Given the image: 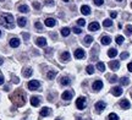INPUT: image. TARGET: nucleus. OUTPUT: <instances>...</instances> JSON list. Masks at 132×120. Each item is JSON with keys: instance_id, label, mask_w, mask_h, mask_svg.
I'll return each instance as SVG.
<instances>
[{"instance_id": "nucleus-31", "label": "nucleus", "mask_w": 132, "mask_h": 120, "mask_svg": "<svg viewBox=\"0 0 132 120\" xmlns=\"http://www.w3.org/2000/svg\"><path fill=\"white\" fill-rule=\"evenodd\" d=\"M97 69H98L99 71L103 72L104 70H105V65H104V62H98V64H97Z\"/></svg>"}, {"instance_id": "nucleus-49", "label": "nucleus", "mask_w": 132, "mask_h": 120, "mask_svg": "<svg viewBox=\"0 0 132 120\" xmlns=\"http://www.w3.org/2000/svg\"><path fill=\"white\" fill-rule=\"evenodd\" d=\"M55 120H61V119H60V118H57V119H55Z\"/></svg>"}, {"instance_id": "nucleus-54", "label": "nucleus", "mask_w": 132, "mask_h": 120, "mask_svg": "<svg viewBox=\"0 0 132 120\" xmlns=\"http://www.w3.org/2000/svg\"><path fill=\"white\" fill-rule=\"evenodd\" d=\"M131 7H132V3H131Z\"/></svg>"}, {"instance_id": "nucleus-17", "label": "nucleus", "mask_w": 132, "mask_h": 120, "mask_svg": "<svg viewBox=\"0 0 132 120\" xmlns=\"http://www.w3.org/2000/svg\"><path fill=\"white\" fill-rule=\"evenodd\" d=\"M70 77L69 76H62L61 80H60V83H61L62 86H69L70 85Z\"/></svg>"}, {"instance_id": "nucleus-34", "label": "nucleus", "mask_w": 132, "mask_h": 120, "mask_svg": "<svg viewBox=\"0 0 132 120\" xmlns=\"http://www.w3.org/2000/svg\"><path fill=\"white\" fill-rule=\"evenodd\" d=\"M34 27H36L39 32H42V31H43V26H42V23H40V22H36V23H34Z\"/></svg>"}, {"instance_id": "nucleus-42", "label": "nucleus", "mask_w": 132, "mask_h": 120, "mask_svg": "<svg viewBox=\"0 0 132 120\" xmlns=\"http://www.w3.org/2000/svg\"><path fill=\"white\" fill-rule=\"evenodd\" d=\"M110 16H111V19H115V17L118 16V14H116L115 11H113V12H110Z\"/></svg>"}, {"instance_id": "nucleus-43", "label": "nucleus", "mask_w": 132, "mask_h": 120, "mask_svg": "<svg viewBox=\"0 0 132 120\" xmlns=\"http://www.w3.org/2000/svg\"><path fill=\"white\" fill-rule=\"evenodd\" d=\"M115 81H118V77H116V75H114V76L111 77V80H110V82H115Z\"/></svg>"}, {"instance_id": "nucleus-53", "label": "nucleus", "mask_w": 132, "mask_h": 120, "mask_svg": "<svg viewBox=\"0 0 132 120\" xmlns=\"http://www.w3.org/2000/svg\"><path fill=\"white\" fill-rule=\"evenodd\" d=\"M0 36H1V31H0Z\"/></svg>"}, {"instance_id": "nucleus-55", "label": "nucleus", "mask_w": 132, "mask_h": 120, "mask_svg": "<svg viewBox=\"0 0 132 120\" xmlns=\"http://www.w3.org/2000/svg\"><path fill=\"white\" fill-rule=\"evenodd\" d=\"M131 96H132V94H131Z\"/></svg>"}, {"instance_id": "nucleus-48", "label": "nucleus", "mask_w": 132, "mask_h": 120, "mask_svg": "<svg viewBox=\"0 0 132 120\" xmlns=\"http://www.w3.org/2000/svg\"><path fill=\"white\" fill-rule=\"evenodd\" d=\"M3 62H4V60H3V58H0V65H3Z\"/></svg>"}, {"instance_id": "nucleus-32", "label": "nucleus", "mask_w": 132, "mask_h": 120, "mask_svg": "<svg viewBox=\"0 0 132 120\" xmlns=\"http://www.w3.org/2000/svg\"><path fill=\"white\" fill-rule=\"evenodd\" d=\"M120 82H121V85H122V86H127L128 83H130V81H128L127 77H122V78L120 80Z\"/></svg>"}, {"instance_id": "nucleus-35", "label": "nucleus", "mask_w": 132, "mask_h": 120, "mask_svg": "<svg viewBox=\"0 0 132 120\" xmlns=\"http://www.w3.org/2000/svg\"><path fill=\"white\" fill-rule=\"evenodd\" d=\"M77 25L82 27V26H85V25H86V21L83 19H78V20H77Z\"/></svg>"}, {"instance_id": "nucleus-28", "label": "nucleus", "mask_w": 132, "mask_h": 120, "mask_svg": "<svg viewBox=\"0 0 132 120\" xmlns=\"http://www.w3.org/2000/svg\"><path fill=\"white\" fill-rule=\"evenodd\" d=\"M56 74H57L56 71H49L47 74V78H48V80H53L54 77L56 76Z\"/></svg>"}, {"instance_id": "nucleus-23", "label": "nucleus", "mask_w": 132, "mask_h": 120, "mask_svg": "<svg viewBox=\"0 0 132 120\" xmlns=\"http://www.w3.org/2000/svg\"><path fill=\"white\" fill-rule=\"evenodd\" d=\"M108 55H109V58H115V57L118 55V50H116V49H114V48L109 49V50H108Z\"/></svg>"}, {"instance_id": "nucleus-9", "label": "nucleus", "mask_w": 132, "mask_h": 120, "mask_svg": "<svg viewBox=\"0 0 132 120\" xmlns=\"http://www.w3.org/2000/svg\"><path fill=\"white\" fill-rule=\"evenodd\" d=\"M36 44H37L38 47H45L47 45V39L44 38V37H39L36 41Z\"/></svg>"}, {"instance_id": "nucleus-7", "label": "nucleus", "mask_w": 132, "mask_h": 120, "mask_svg": "<svg viewBox=\"0 0 132 120\" xmlns=\"http://www.w3.org/2000/svg\"><path fill=\"white\" fill-rule=\"evenodd\" d=\"M94 108L97 109V111H102L103 109H105V108H106V104H105L103 101H99V102H97V103H95Z\"/></svg>"}, {"instance_id": "nucleus-14", "label": "nucleus", "mask_w": 132, "mask_h": 120, "mask_svg": "<svg viewBox=\"0 0 132 120\" xmlns=\"http://www.w3.org/2000/svg\"><path fill=\"white\" fill-rule=\"evenodd\" d=\"M109 66H110L111 70H118L119 67H120V62H119L118 60H114V61L109 62Z\"/></svg>"}, {"instance_id": "nucleus-25", "label": "nucleus", "mask_w": 132, "mask_h": 120, "mask_svg": "<svg viewBox=\"0 0 132 120\" xmlns=\"http://www.w3.org/2000/svg\"><path fill=\"white\" fill-rule=\"evenodd\" d=\"M26 22H27V20L24 19V17H19V20H17V25H19L20 27H24Z\"/></svg>"}, {"instance_id": "nucleus-27", "label": "nucleus", "mask_w": 132, "mask_h": 120, "mask_svg": "<svg viewBox=\"0 0 132 120\" xmlns=\"http://www.w3.org/2000/svg\"><path fill=\"white\" fill-rule=\"evenodd\" d=\"M71 29L69 28V27H64V28H61V36L62 37H67L69 34H70Z\"/></svg>"}, {"instance_id": "nucleus-46", "label": "nucleus", "mask_w": 132, "mask_h": 120, "mask_svg": "<svg viewBox=\"0 0 132 120\" xmlns=\"http://www.w3.org/2000/svg\"><path fill=\"white\" fill-rule=\"evenodd\" d=\"M47 5H53L54 3H53V0H47V3H45Z\"/></svg>"}, {"instance_id": "nucleus-8", "label": "nucleus", "mask_w": 132, "mask_h": 120, "mask_svg": "<svg viewBox=\"0 0 132 120\" xmlns=\"http://www.w3.org/2000/svg\"><path fill=\"white\" fill-rule=\"evenodd\" d=\"M111 93H113L115 97H119L122 94V88L121 87H113L111 88Z\"/></svg>"}, {"instance_id": "nucleus-24", "label": "nucleus", "mask_w": 132, "mask_h": 120, "mask_svg": "<svg viewBox=\"0 0 132 120\" xmlns=\"http://www.w3.org/2000/svg\"><path fill=\"white\" fill-rule=\"evenodd\" d=\"M32 74H33V71H32V69H31V67H26V69L23 70V76L24 77L32 76Z\"/></svg>"}, {"instance_id": "nucleus-10", "label": "nucleus", "mask_w": 132, "mask_h": 120, "mask_svg": "<svg viewBox=\"0 0 132 120\" xmlns=\"http://www.w3.org/2000/svg\"><path fill=\"white\" fill-rule=\"evenodd\" d=\"M61 98L64 99V101H70V99H72V92L71 91H65L61 94Z\"/></svg>"}, {"instance_id": "nucleus-13", "label": "nucleus", "mask_w": 132, "mask_h": 120, "mask_svg": "<svg viewBox=\"0 0 132 120\" xmlns=\"http://www.w3.org/2000/svg\"><path fill=\"white\" fill-rule=\"evenodd\" d=\"M19 45H20V39L19 38H11L10 39V47L17 48Z\"/></svg>"}, {"instance_id": "nucleus-3", "label": "nucleus", "mask_w": 132, "mask_h": 120, "mask_svg": "<svg viewBox=\"0 0 132 120\" xmlns=\"http://www.w3.org/2000/svg\"><path fill=\"white\" fill-rule=\"evenodd\" d=\"M27 86H28V90H31V91H37V90H39V87H40V83L37 80H32V81L28 82Z\"/></svg>"}, {"instance_id": "nucleus-6", "label": "nucleus", "mask_w": 132, "mask_h": 120, "mask_svg": "<svg viewBox=\"0 0 132 120\" xmlns=\"http://www.w3.org/2000/svg\"><path fill=\"white\" fill-rule=\"evenodd\" d=\"M92 87H93V91L98 92L103 88V82L100 81V80H97V81H94V83H93V86Z\"/></svg>"}, {"instance_id": "nucleus-26", "label": "nucleus", "mask_w": 132, "mask_h": 120, "mask_svg": "<svg viewBox=\"0 0 132 120\" xmlns=\"http://www.w3.org/2000/svg\"><path fill=\"white\" fill-rule=\"evenodd\" d=\"M19 11H20V12H23V14H26V12H28V11H29V7L27 6V5H20V6H19Z\"/></svg>"}, {"instance_id": "nucleus-22", "label": "nucleus", "mask_w": 132, "mask_h": 120, "mask_svg": "<svg viewBox=\"0 0 132 120\" xmlns=\"http://www.w3.org/2000/svg\"><path fill=\"white\" fill-rule=\"evenodd\" d=\"M49 114H50V109H49L48 107L42 108V110H40V116H48Z\"/></svg>"}, {"instance_id": "nucleus-51", "label": "nucleus", "mask_w": 132, "mask_h": 120, "mask_svg": "<svg viewBox=\"0 0 132 120\" xmlns=\"http://www.w3.org/2000/svg\"><path fill=\"white\" fill-rule=\"evenodd\" d=\"M64 1H65V3H67V1H69V0H64Z\"/></svg>"}, {"instance_id": "nucleus-15", "label": "nucleus", "mask_w": 132, "mask_h": 120, "mask_svg": "<svg viewBox=\"0 0 132 120\" xmlns=\"http://www.w3.org/2000/svg\"><path fill=\"white\" fill-rule=\"evenodd\" d=\"M44 23H45L47 27H54V26L56 25V21H55L54 19H50V17H49V19L45 20V22H44Z\"/></svg>"}, {"instance_id": "nucleus-50", "label": "nucleus", "mask_w": 132, "mask_h": 120, "mask_svg": "<svg viewBox=\"0 0 132 120\" xmlns=\"http://www.w3.org/2000/svg\"><path fill=\"white\" fill-rule=\"evenodd\" d=\"M77 120H82V118H78V119H77Z\"/></svg>"}, {"instance_id": "nucleus-41", "label": "nucleus", "mask_w": 132, "mask_h": 120, "mask_svg": "<svg viewBox=\"0 0 132 120\" xmlns=\"http://www.w3.org/2000/svg\"><path fill=\"white\" fill-rule=\"evenodd\" d=\"M120 58L122 59V60H123V59H127L128 58V53H126V52H125V53H122L121 55H120Z\"/></svg>"}, {"instance_id": "nucleus-36", "label": "nucleus", "mask_w": 132, "mask_h": 120, "mask_svg": "<svg viewBox=\"0 0 132 120\" xmlns=\"http://www.w3.org/2000/svg\"><path fill=\"white\" fill-rule=\"evenodd\" d=\"M122 42H123V37H122V36H118V37H116V43H118V44H122Z\"/></svg>"}, {"instance_id": "nucleus-21", "label": "nucleus", "mask_w": 132, "mask_h": 120, "mask_svg": "<svg viewBox=\"0 0 132 120\" xmlns=\"http://www.w3.org/2000/svg\"><path fill=\"white\" fill-rule=\"evenodd\" d=\"M60 59H61L62 61H67V60H70V53H69V52H64V53H61Z\"/></svg>"}, {"instance_id": "nucleus-45", "label": "nucleus", "mask_w": 132, "mask_h": 120, "mask_svg": "<svg viewBox=\"0 0 132 120\" xmlns=\"http://www.w3.org/2000/svg\"><path fill=\"white\" fill-rule=\"evenodd\" d=\"M3 83H4V76L0 74V85H3Z\"/></svg>"}, {"instance_id": "nucleus-44", "label": "nucleus", "mask_w": 132, "mask_h": 120, "mask_svg": "<svg viewBox=\"0 0 132 120\" xmlns=\"http://www.w3.org/2000/svg\"><path fill=\"white\" fill-rule=\"evenodd\" d=\"M127 69H128V71H131V72H132V61H131V62H128Z\"/></svg>"}, {"instance_id": "nucleus-52", "label": "nucleus", "mask_w": 132, "mask_h": 120, "mask_svg": "<svg viewBox=\"0 0 132 120\" xmlns=\"http://www.w3.org/2000/svg\"><path fill=\"white\" fill-rule=\"evenodd\" d=\"M118 1H122V0H118Z\"/></svg>"}, {"instance_id": "nucleus-18", "label": "nucleus", "mask_w": 132, "mask_h": 120, "mask_svg": "<svg viewBox=\"0 0 132 120\" xmlns=\"http://www.w3.org/2000/svg\"><path fill=\"white\" fill-rule=\"evenodd\" d=\"M120 107H121L122 109H128V108L131 107V104H130V102H128L127 99H122V101L120 102Z\"/></svg>"}, {"instance_id": "nucleus-5", "label": "nucleus", "mask_w": 132, "mask_h": 120, "mask_svg": "<svg viewBox=\"0 0 132 120\" xmlns=\"http://www.w3.org/2000/svg\"><path fill=\"white\" fill-rule=\"evenodd\" d=\"M85 57H86V53H85L83 49L78 48V49H76L75 50V58L76 59H83Z\"/></svg>"}, {"instance_id": "nucleus-40", "label": "nucleus", "mask_w": 132, "mask_h": 120, "mask_svg": "<svg viewBox=\"0 0 132 120\" xmlns=\"http://www.w3.org/2000/svg\"><path fill=\"white\" fill-rule=\"evenodd\" d=\"M72 31H73V32H75L76 34H80L81 32H82V29H81V28H78V27H75V28L72 29Z\"/></svg>"}, {"instance_id": "nucleus-37", "label": "nucleus", "mask_w": 132, "mask_h": 120, "mask_svg": "<svg viewBox=\"0 0 132 120\" xmlns=\"http://www.w3.org/2000/svg\"><path fill=\"white\" fill-rule=\"evenodd\" d=\"M126 34H128V36L132 34V26H127L126 27Z\"/></svg>"}, {"instance_id": "nucleus-39", "label": "nucleus", "mask_w": 132, "mask_h": 120, "mask_svg": "<svg viewBox=\"0 0 132 120\" xmlns=\"http://www.w3.org/2000/svg\"><path fill=\"white\" fill-rule=\"evenodd\" d=\"M33 7H34V9H40V4H39V3H37V1H34V3H33Z\"/></svg>"}, {"instance_id": "nucleus-38", "label": "nucleus", "mask_w": 132, "mask_h": 120, "mask_svg": "<svg viewBox=\"0 0 132 120\" xmlns=\"http://www.w3.org/2000/svg\"><path fill=\"white\" fill-rule=\"evenodd\" d=\"M93 3H94L95 5H98V6H100V5H103L104 0H93Z\"/></svg>"}, {"instance_id": "nucleus-19", "label": "nucleus", "mask_w": 132, "mask_h": 120, "mask_svg": "<svg viewBox=\"0 0 132 120\" xmlns=\"http://www.w3.org/2000/svg\"><path fill=\"white\" fill-rule=\"evenodd\" d=\"M92 42H93V38H92L90 36H86L85 39L82 41V43L85 44L86 47H87V45H90V44H92Z\"/></svg>"}, {"instance_id": "nucleus-47", "label": "nucleus", "mask_w": 132, "mask_h": 120, "mask_svg": "<svg viewBox=\"0 0 132 120\" xmlns=\"http://www.w3.org/2000/svg\"><path fill=\"white\" fill-rule=\"evenodd\" d=\"M23 37H24L26 39H28V38H29V34H28V33H23Z\"/></svg>"}, {"instance_id": "nucleus-20", "label": "nucleus", "mask_w": 132, "mask_h": 120, "mask_svg": "<svg viewBox=\"0 0 132 120\" xmlns=\"http://www.w3.org/2000/svg\"><path fill=\"white\" fill-rule=\"evenodd\" d=\"M81 12L83 15H89L90 14V7L88 5H83V6L81 7Z\"/></svg>"}, {"instance_id": "nucleus-11", "label": "nucleus", "mask_w": 132, "mask_h": 120, "mask_svg": "<svg viewBox=\"0 0 132 120\" xmlns=\"http://www.w3.org/2000/svg\"><path fill=\"white\" fill-rule=\"evenodd\" d=\"M99 27H100V26H99V23L94 21V22L89 23V26H88V29H89L90 32H94V31H98Z\"/></svg>"}, {"instance_id": "nucleus-30", "label": "nucleus", "mask_w": 132, "mask_h": 120, "mask_svg": "<svg viewBox=\"0 0 132 120\" xmlns=\"http://www.w3.org/2000/svg\"><path fill=\"white\" fill-rule=\"evenodd\" d=\"M108 119L109 120H120L119 119V116H118V114H115V113H110L109 116H108Z\"/></svg>"}, {"instance_id": "nucleus-12", "label": "nucleus", "mask_w": 132, "mask_h": 120, "mask_svg": "<svg viewBox=\"0 0 132 120\" xmlns=\"http://www.w3.org/2000/svg\"><path fill=\"white\" fill-rule=\"evenodd\" d=\"M100 42H102L103 45H109V44L111 43V38H110L109 36H103L102 39H100Z\"/></svg>"}, {"instance_id": "nucleus-33", "label": "nucleus", "mask_w": 132, "mask_h": 120, "mask_svg": "<svg viewBox=\"0 0 132 120\" xmlns=\"http://www.w3.org/2000/svg\"><path fill=\"white\" fill-rule=\"evenodd\" d=\"M93 72H94V66H93V65H88V66H87V74L92 75Z\"/></svg>"}, {"instance_id": "nucleus-29", "label": "nucleus", "mask_w": 132, "mask_h": 120, "mask_svg": "<svg viewBox=\"0 0 132 120\" xmlns=\"http://www.w3.org/2000/svg\"><path fill=\"white\" fill-rule=\"evenodd\" d=\"M111 25H113V21H111L110 19H106V20H104V21H103V26H104V27H110Z\"/></svg>"}, {"instance_id": "nucleus-4", "label": "nucleus", "mask_w": 132, "mask_h": 120, "mask_svg": "<svg viewBox=\"0 0 132 120\" xmlns=\"http://www.w3.org/2000/svg\"><path fill=\"white\" fill-rule=\"evenodd\" d=\"M76 107H77V109H80V110L85 109V107H86V97H80V98L76 101Z\"/></svg>"}, {"instance_id": "nucleus-1", "label": "nucleus", "mask_w": 132, "mask_h": 120, "mask_svg": "<svg viewBox=\"0 0 132 120\" xmlns=\"http://www.w3.org/2000/svg\"><path fill=\"white\" fill-rule=\"evenodd\" d=\"M10 99L16 107H22L26 103V94L22 90H17L10 96Z\"/></svg>"}, {"instance_id": "nucleus-2", "label": "nucleus", "mask_w": 132, "mask_h": 120, "mask_svg": "<svg viewBox=\"0 0 132 120\" xmlns=\"http://www.w3.org/2000/svg\"><path fill=\"white\" fill-rule=\"evenodd\" d=\"M0 25L3 27H5V28H14L15 26L14 16L11 14H6V12L0 14Z\"/></svg>"}, {"instance_id": "nucleus-16", "label": "nucleus", "mask_w": 132, "mask_h": 120, "mask_svg": "<svg viewBox=\"0 0 132 120\" xmlns=\"http://www.w3.org/2000/svg\"><path fill=\"white\" fill-rule=\"evenodd\" d=\"M39 103H40V98H39V97L33 96L32 98H31V104H32L33 107H38Z\"/></svg>"}]
</instances>
